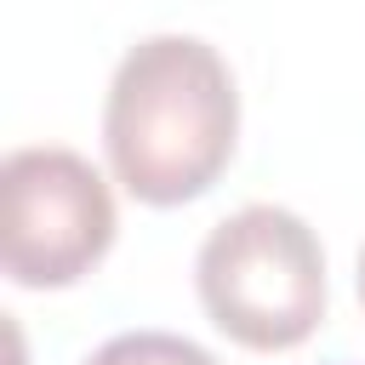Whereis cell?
<instances>
[{
  "instance_id": "obj_2",
  "label": "cell",
  "mask_w": 365,
  "mask_h": 365,
  "mask_svg": "<svg viewBox=\"0 0 365 365\" xmlns=\"http://www.w3.org/2000/svg\"><path fill=\"white\" fill-rule=\"evenodd\" d=\"M194 285L211 325L257 354L297 348L325 319V251L291 205L228 211L200 240Z\"/></svg>"
},
{
  "instance_id": "obj_4",
  "label": "cell",
  "mask_w": 365,
  "mask_h": 365,
  "mask_svg": "<svg viewBox=\"0 0 365 365\" xmlns=\"http://www.w3.org/2000/svg\"><path fill=\"white\" fill-rule=\"evenodd\" d=\"M86 365H217V354L177 331H120L103 348H91Z\"/></svg>"
},
{
  "instance_id": "obj_1",
  "label": "cell",
  "mask_w": 365,
  "mask_h": 365,
  "mask_svg": "<svg viewBox=\"0 0 365 365\" xmlns=\"http://www.w3.org/2000/svg\"><path fill=\"white\" fill-rule=\"evenodd\" d=\"M240 91L222 51L200 34L137 40L103 97V148L114 182L143 205L200 200L234 160Z\"/></svg>"
},
{
  "instance_id": "obj_3",
  "label": "cell",
  "mask_w": 365,
  "mask_h": 365,
  "mask_svg": "<svg viewBox=\"0 0 365 365\" xmlns=\"http://www.w3.org/2000/svg\"><path fill=\"white\" fill-rule=\"evenodd\" d=\"M0 262L11 285L63 291L114 245V194L103 171L57 143L11 148L0 165Z\"/></svg>"
},
{
  "instance_id": "obj_5",
  "label": "cell",
  "mask_w": 365,
  "mask_h": 365,
  "mask_svg": "<svg viewBox=\"0 0 365 365\" xmlns=\"http://www.w3.org/2000/svg\"><path fill=\"white\" fill-rule=\"evenodd\" d=\"M359 302H365V245H359Z\"/></svg>"
}]
</instances>
